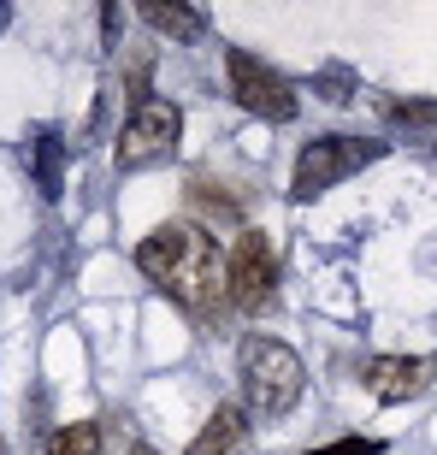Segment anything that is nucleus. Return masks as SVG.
<instances>
[{"label":"nucleus","instance_id":"15","mask_svg":"<svg viewBox=\"0 0 437 455\" xmlns=\"http://www.w3.org/2000/svg\"><path fill=\"white\" fill-rule=\"evenodd\" d=\"M0 455H6V450H0Z\"/></svg>","mask_w":437,"mask_h":455},{"label":"nucleus","instance_id":"10","mask_svg":"<svg viewBox=\"0 0 437 455\" xmlns=\"http://www.w3.org/2000/svg\"><path fill=\"white\" fill-rule=\"evenodd\" d=\"M101 450V426H60L48 438V455H95Z\"/></svg>","mask_w":437,"mask_h":455},{"label":"nucleus","instance_id":"4","mask_svg":"<svg viewBox=\"0 0 437 455\" xmlns=\"http://www.w3.org/2000/svg\"><path fill=\"white\" fill-rule=\"evenodd\" d=\"M225 302L236 314H266L278 302V249L266 231H242L225 254Z\"/></svg>","mask_w":437,"mask_h":455},{"label":"nucleus","instance_id":"7","mask_svg":"<svg viewBox=\"0 0 437 455\" xmlns=\"http://www.w3.org/2000/svg\"><path fill=\"white\" fill-rule=\"evenodd\" d=\"M432 372L437 361H425V355H378L367 367V390L378 403H408V396H420L432 385Z\"/></svg>","mask_w":437,"mask_h":455},{"label":"nucleus","instance_id":"5","mask_svg":"<svg viewBox=\"0 0 437 455\" xmlns=\"http://www.w3.org/2000/svg\"><path fill=\"white\" fill-rule=\"evenodd\" d=\"M225 71H231V95L242 113L266 118V124H290L296 118V89H290L284 71H272L266 60H254L249 48H225Z\"/></svg>","mask_w":437,"mask_h":455},{"label":"nucleus","instance_id":"11","mask_svg":"<svg viewBox=\"0 0 437 455\" xmlns=\"http://www.w3.org/2000/svg\"><path fill=\"white\" fill-rule=\"evenodd\" d=\"M60 136L53 131H42L36 136V166H42V196H60Z\"/></svg>","mask_w":437,"mask_h":455},{"label":"nucleus","instance_id":"1","mask_svg":"<svg viewBox=\"0 0 437 455\" xmlns=\"http://www.w3.org/2000/svg\"><path fill=\"white\" fill-rule=\"evenodd\" d=\"M136 267L148 272L184 314H195V320H218V307H231L225 302V260H218V243L202 225H189V220L154 225V231L136 243Z\"/></svg>","mask_w":437,"mask_h":455},{"label":"nucleus","instance_id":"3","mask_svg":"<svg viewBox=\"0 0 437 455\" xmlns=\"http://www.w3.org/2000/svg\"><path fill=\"white\" fill-rule=\"evenodd\" d=\"M372 160H385V142H367V136H314L296 160V178H290V196L296 202H314L325 196L331 184H343L349 172L372 166Z\"/></svg>","mask_w":437,"mask_h":455},{"label":"nucleus","instance_id":"2","mask_svg":"<svg viewBox=\"0 0 437 455\" xmlns=\"http://www.w3.org/2000/svg\"><path fill=\"white\" fill-rule=\"evenodd\" d=\"M236 379H242V408L249 414H290V408L302 403V355L290 349L278 338H249L242 355H236Z\"/></svg>","mask_w":437,"mask_h":455},{"label":"nucleus","instance_id":"14","mask_svg":"<svg viewBox=\"0 0 437 455\" xmlns=\"http://www.w3.org/2000/svg\"><path fill=\"white\" fill-rule=\"evenodd\" d=\"M307 455H385V443H372V438H337V443H320V450H307Z\"/></svg>","mask_w":437,"mask_h":455},{"label":"nucleus","instance_id":"13","mask_svg":"<svg viewBox=\"0 0 437 455\" xmlns=\"http://www.w3.org/2000/svg\"><path fill=\"white\" fill-rule=\"evenodd\" d=\"M314 95H320V101H331V107H343V101H354V77L343 66H331V71H320V77H314Z\"/></svg>","mask_w":437,"mask_h":455},{"label":"nucleus","instance_id":"6","mask_svg":"<svg viewBox=\"0 0 437 455\" xmlns=\"http://www.w3.org/2000/svg\"><path fill=\"white\" fill-rule=\"evenodd\" d=\"M178 136H184V113H178V101L131 107V118L118 124V142H113L118 172H136V166H148V160H160V154H171V148H178Z\"/></svg>","mask_w":437,"mask_h":455},{"label":"nucleus","instance_id":"8","mask_svg":"<svg viewBox=\"0 0 437 455\" xmlns=\"http://www.w3.org/2000/svg\"><path fill=\"white\" fill-rule=\"evenodd\" d=\"M242 450H249V414L242 408H213L202 438L189 443L184 455H242Z\"/></svg>","mask_w":437,"mask_h":455},{"label":"nucleus","instance_id":"12","mask_svg":"<svg viewBox=\"0 0 437 455\" xmlns=\"http://www.w3.org/2000/svg\"><path fill=\"white\" fill-rule=\"evenodd\" d=\"M385 118L390 124H437V101H414V95H390L385 101Z\"/></svg>","mask_w":437,"mask_h":455},{"label":"nucleus","instance_id":"9","mask_svg":"<svg viewBox=\"0 0 437 455\" xmlns=\"http://www.w3.org/2000/svg\"><path fill=\"white\" fill-rule=\"evenodd\" d=\"M142 24L148 30H160V36H171V42H195V36L207 30V18L195 12V6H178V0H142Z\"/></svg>","mask_w":437,"mask_h":455}]
</instances>
